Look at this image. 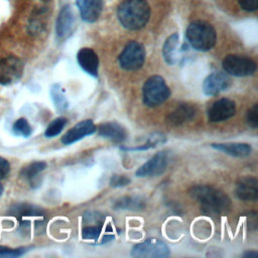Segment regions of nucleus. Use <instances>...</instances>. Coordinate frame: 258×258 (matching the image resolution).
Listing matches in <instances>:
<instances>
[{
  "instance_id": "nucleus-1",
  "label": "nucleus",
  "mask_w": 258,
  "mask_h": 258,
  "mask_svg": "<svg viewBox=\"0 0 258 258\" xmlns=\"http://www.w3.org/2000/svg\"><path fill=\"white\" fill-rule=\"evenodd\" d=\"M189 196L198 202L207 215H222L232 208L230 198L221 189L211 185H195L188 190Z\"/></svg>"
},
{
  "instance_id": "nucleus-2",
  "label": "nucleus",
  "mask_w": 258,
  "mask_h": 258,
  "mask_svg": "<svg viewBox=\"0 0 258 258\" xmlns=\"http://www.w3.org/2000/svg\"><path fill=\"white\" fill-rule=\"evenodd\" d=\"M120 23L127 29L143 27L150 16V7L145 0H124L117 11Z\"/></svg>"
},
{
  "instance_id": "nucleus-3",
  "label": "nucleus",
  "mask_w": 258,
  "mask_h": 258,
  "mask_svg": "<svg viewBox=\"0 0 258 258\" xmlns=\"http://www.w3.org/2000/svg\"><path fill=\"white\" fill-rule=\"evenodd\" d=\"M87 225L82 230V238L95 244L108 243L115 238L114 224L100 213H88L85 217Z\"/></svg>"
},
{
  "instance_id": "nucleus-4",
  "label": "nucleus",
  "mask_w": 258,
  "mask_h": 258,
  "mask_svg": "<svg viewBox=\"0 0 258 258\" xmlns=\"http://www.w3.org/2000/svg\"><path fill=\"white\" fill-rule=\"evenodd\" d=\"M186 39L197 50H210L216 43L217 33L212 24L207 21L197 20L186 28Z\"/></svg>"
},
{
  "instance_id": "nucleus-5",
  "label": "nucleus",
  "mask_w": 258,
  "mask_h": 258,
  "mask_svg": "<svg viewBox=\"0 0 258 258\" xmlns=\"http://www.w3.org/2000/svg\"><path fill=\"white\" fill-rule=\"evenodd\" d=\"M143 103L147 107H157L170 96V90L164 79L160 76L150 77L143 85Z\"/></svg>"
},
{
  "instance_id": "nucleus-6",
  "label": "nucleus",
  "mask_w": 258,
  "mask_h": 258,
  "mask_svg": "<svg viewBox=\"0 0 258 258\" xmlns=\"http://www.w3.org/2000/svg\"><path fill=\"white\" fill-rule=\"evenodd\" d=\"M222 66L226 74L235 77L253 75L257 68L255 60L248 56L239 54H228L224 57Z\"/></svg>"
},
{
  "instance_id": "nucleus-7",
  "label": "nucleus",
  "mask_w": 258,
  "mask_h": 258,
  "mask_svg": "<svg viewBox=\"0 0 258 258\" xmlns=\"http://www.w3.org/2000/svg\"><path fill=\"white\" fill-rule=\"evenodd\" d=\"M145 61V49L137 41H130L119 55V64L126 71H136Z\"/></svg>"
},
{
  "instance_id": "nucleus-8",
  "label": "nucleus",
  "mask_w": 258,
  "mask_h": 258,
  "mask_svg": "<svg viewBox=\"0 0 258 258\" xmlns=\"http://www.w3.org/2000/svg\"><path fill=\"white\" fill-rule=\"evenodd\" d=\"M169 254L170 251L167 245L155 238L136 244L131 249V256L136 258H163Z\"/></svg>"
},
{
  "instance_id": "nucleus-9",
  "label": "nucleus",
  "mask_w": 258,
  "mask_h": 258,
  "mask_svg": "<svg viewBox=\"0 0 258 258\" xmlns=\"http://www.w3.org/2000/svg\"><path fill=\"white\" fill-rule=\"evenodd\" d=\"M23 61L14 56L9 55L0 59V85L8 86L16 83L23 74Z\"/></svg>"
},
{
  "instance_id": "nucleus-10",
  "label": "nucleus",
  "mask_w": 258,
  "mask_h": 258,
  "mask_svg": "<svg viewBox=\"0 0 258 258\" xmlns=\"http://www.w3.org/2000/svg\"><path fill=\"white\" fill-rule=\"evenodd\" d=\"M169 162V154L166 150L157 152L148 161L142 164L136 171V176H157L163 173Z\"/></svg>"
},
{
  "instance_id": "nucleus-11",
  "label": "nucleus",
  "mask_w": 258,
  "mask_h": 258,
  "mask_svg": "<svg viewBox=\"0 0 258 258\" xmlns=\"http://www.w3.org/2000/svg\"><path fill=\"white\" fill-rule=\"evenodd\" d=\"M236 114V105L235 102L223 98L215 103L210 107L208 111V120L212 123L222 122L226 121L227 119H230Z\"/></svg>"
},
{
  "instance_id": "nucleus-12",
  "label": "nucleus",
  "mask_w": 258,
  "mask_h": 258,
  "mask_svg": "<svg viewBox=\"0 0 258 258\" xmlns=\"http://www.w3.org/2000/svg\"><path fill=\"white\" fill-rule=\"evenodd\" d=\"M231 85V79L228 74L223 72H214L210 74L204 81L203 91L207 96H216L226 91Z\"/></svg>"
},
{
  "instance_id": "nucleus-13",
  "label": "nucleus",
  "mask_w": 258,
  "mask_h": 258,
  "mask_svg": "<svg viewBox=\"0 0 258 258\" xmlns=\"http://www.w3.org/2000/svg\"><path fill=\"white\" fill-rule=\"evenodd\" d=\"M236 196L244 202H256L258 200V180L254 176H243L235 188Z\"/></svg>"
},
{
  "instance_id": "nucleus-14",
  "label": "nucleus",
  "mask_w": 258,
  "mask_h": 258,
  "mask_svg": "<svg viewBox=\"0 0 258 258\" xmlns=\"http://www.w3.org/2000/svg\"><path fill=\"white\" fill-rule=\"evenodd\" d=\"M10 214L14 216L20 222V226L25 229H29V225L31 222L30 218L44 219V212L41 209L27 204H20L14 206L10 210Z\"/></svg>"
},
{
  "instance_id": "nucleus-15",
  "label": "nucleus",
  "mask_w": 258,
  "mask_h": 258,
  "mask_svg": "<svg viewBox=\"0 0 258 258\" xmlns=\"http://www.w3.org/2000/svg\"><path fill=\"white\" fill-rule=\"evenodd\" d=\"M96 132V126L93 123L92 120H84L76 124L73 128H71L62 137L61 142L64 145L73 144L81 139H83L85 136L92 135Z\"/></svg>"
},
{
  "instance_id": "nucleus-16",
  "label": "nucleus",
  "mask_w": 258,
  "mask_h": 258,
  "mask_svg": "<svg viewBox=\"0 0 258 258\" xmlns=\"http://www.w3.org/2000/svg\"><path fill=\"white\" fill-rule=\"evenodd\" d=\"M197 115V108L190 104H179L166 116V122L171 126H180L191 121Z\"/></svg>"
},
{
  "instance_id": "nucleus-17",
  "label": "nucleus",
  "mask_w": 258,
  "mask_h": 258,
  "mask_svg": "<svg viewBox=\"0 0 258 258\" xmlns=\"http://www.w3.org/2000/svg\"><path fill=\"white\" fill-rule=\"evenodd\" d=\"M77 58L80 67L87 74L93 77H98L99 58L97 53L92 48H89V47L81 48L77 54Z\"/></svg>"
},
{
  "instance_id": "nucleus-18",
  "label": "nucleus",
  "mask_w": 258,
  "mask_h": 258,
  "mask_svg": "<svg viewBox=\"0 0 258 258\" xmlns=\"http://www.w3.org/2000/svg\"><path fill=\"white\" fill-rule=\"evenodd\" d=\"M96 131H98L100 136L111 139L115 142H121L127 137L126 129L115 121L100 124L98 127H96Z\"/></svg>"
},
{
  "instance_id": "nucleus-19",
  "label": "nucleus",
  "mask_w": 258,
  "mask_h": 258,
  "mask_svg": "<svg viewBox=\"0 0 258 258\" xmlns=\"http://www.w3.org/2000/svg\"><path fill=\"white\" fill-rule=\"evenodd\" d=\"M81 16L86 22H95L102 11V0H77Z\"/></svg>"
},
{
  "instance_id": "nucleus-20",
  "label": "nucleus",
  "mask_w": 258,
  "mask_h": 258,
  "mask_svg": "<svg viewBox=\"0 0 258 258\" xmlns=\"http://www.w3.org/2000/svg\"><path fill=\"white\" fill-rule=\"evenodd\" d=\"M211 146L219 151H222L228 155L235 157H245L248 156L252 147L248 143L242 142H227V143H212Z\"/></svg>"
},
{
  "instance_id": "nucleus-21",
  "label": "nucleus",
  "mask_w": 258,
  "mask_h": 258,
  "mask_svg": "<svg viewBox=\"0 0 258 258\" xmlns=\"http://www.w3.org/2000/svg\"><path fill=\"white\" fill-rule=\"evenodd\" d=\"M73 12L71 10V8L69 6H66L61 9V11L59 12L58 18L56 20V34L59 38H66L73 26V21H74V17H73Z\"/></svg>"
},
{
  "instance_id": "nucleus-22",
  "label": "nucleus",
  "mask_w": 258,
  "mask_h": 258,
  "mask_svg": "<svg viewBox=\"0 0 258 258\" xmlns=\"http://www.w3.org/2000/svg\"><path fill=\"white\" fill-rule=\"evenodd\" d=\"M146 206L145 200L140 196H127L117 200L114 204L116 210H130V211H142Z\"/></svg>"
},
{
  "instance_id": "nucleus-23",
  "label": "nucleus",
  "mask_w": 258,
  "mask_h": 258,
  "mask_svg": "<svg viewBox=\"0 0 258 258\" xmlns=\"http://www.w3.org/2000/svg\"><path fill=\"white\" fill-rule=\"evenodd\" d=\"M178 44V34L173 33L167 39L165 40L162 48V54L165 59V61L172 66L177 61V56H176V48Z\"/></svg>"
},
{
  "instance_id": "nucleus-24",
  "label": "nucleus",
  "mask_w": 258,
  "mask_h": 258,
  "mask_svg": "<svg viewBox=\"0 0 258 258\" xmlns=\"http://www.w3.org/2000/svg\"><path fill=\"white\" fill-rule=\"evenodd\" d=\"M46 163L44 161H34L26 165L25 167L22 168L20 172V176L28 181H32L35 179V177L45 169Z\"/></svg>"
},
{
  "instance_id": "nucleus-25",
  "label": "nucleus",
  "mask_w": 258,
  "mask_h": 258,
  "mask_svg": "<svg viewBox=\"0 0 258 258\" xmlns=\"http://www.w3.org/2000/svg\"><path fill=\"white\" fill-rule=\"evenodd\" d=\"M50 95H51V99L54 103V106L58 111H64L68 109L69 102L67 100V97H66L62 89L60 88V86L58 84H55L51 87Z\"/></svg>"
},
{
  "instance_id": "nucleus-26",
  "label": "nucleus",
  "mask_w": 258,
  "mask_h": 258,
  "mask_svg": "<svg viewBox=\"0 0 258 258\" xmlns=\"http://www.w3.org/2000/svg\"><path fill=\"white\" fill-rule=\"evenodd\" d=\"M165 141V137L162 134H158V133H154L152 136H150L147 140V142L145 144H143L142 146H138V147H120L122 150H126V151H136V150H147L149 148H154L156 147L158 144H162Z\"/></svg>"
},
{
  "instance_id": "nucleus-27",
  "label": "nucleus",
  "mask_w": 258,
  "mask_h": 258,
  "mask_svg": "<svg viewBox=\"0 0 258 258\" xmlns=\"http://www.w3.org/2000/svg\"><path fill=\"white\" fill-rule=\"evenodd\" d=\"M67 123H68V120L64 117H58V118L52 120L45 129V132H44L45 137H47V138L55 137L62 131V129L64 128Z\"/></svg>"
},
{
  "instance_id": "nucleus-28",
  "label": "nucleus",
  "mask_w": 258,
  "mask_h": 258,
  "mask_svg": "<svg viewBox=\"0 0 258 258\" xmlns=\"http://www.w3.org/2000/svg\"><path fill=\"white\" fill-rule=\"evenodd\" d=\"M12 131L15 135L22 137H28L32 133L31 126L25 118L17 119L12 126Z\"/></svg>"
},
{
  "instance_id": "nucleus-29",
  "label": "nucleus",
  "mask_w": 258,
  "mask_h": 258,
  "mask_svg": "<svg viewBox=\"0 0 258 258\" xmlns=\"http://www.w3.org/2000/svg\"><path fill=\"white\" fill-rule=\"evenodd\" d=\"M246 120L250 127L256 129L258 127V105L254 104L246 114Z\"/></svg>"
},
{
  "instance_id": "nucleus-30",
  "label": "nucleus",
  "mask_w": 258,
  "mask_h": 258,
  "mask_svg": "<svg viewBox=\"0 0 258 258\" xmlns=\"http://www.w3.org/2000/svg\"><path fill=\"white\" fill-rule=\"evenodd\" d=\"M130 178L126 175H123V174H114L112 175V177L110 178V181H109V184L112 186V187H122V186H125L127 185L128 183H130Z\"/></svg>"
},
{
  "instance_id": "nucleus-31",
  "label": "nucleus",
  "mask_w": 258,
  "mask_h": 258,
  "mask_svg": "<svg viewBox=\"0 0 258 258\" xmlns=\"http://www.w3.org/2000/svg\"><path fill=\"white\" fill-rule=\"evenodd\" d=\"M26 252V248H18V249H11L8 247H4L0 245V256H13L17 257L22 255Z\"/></svg>"
},
{
  "instance_id": "nucleus-32",
  "label": "nucleus",
  "mask_w": 258,
  "mask_h": 258,
  "mask_svg": "<svg viewBox=\"0 0 258 258\" xmlns=\"http://www.w3.org/2000/svg\"><path fill=\"white\" fill-rule=\"evenodd\" d=\"M239 5L246 11H255L258 8V0H238Z\"/></svg>"
},
{
  "instance_id": "nucleus-33",
  "label": "nucleus",
  "mask_w": 258,
  "mask_h": 258,
  "mask_svg": "<svg viewBox=\"0 0 258 258\" xmlns=\"http://www.w3.org/2000/svg\"><path fill=\"white\" fill-rule=\"evenodd\" d=\"M10 171V164L9 162L0 156V179L5 178Z\"/></svg>"
},
{
  "instance_id": "nucleus-34",
  "label": "nucleus",
  "mask_w": 258,
  "mask_h": 258,
  "mask_svg": "<svg viewBox=\"0 0 258 258\" xmlns=\"http://www.w3.org/2000/svg\"><path fill=\"white\" fill-rule=\"evenodd\" d=\"M243 257H245V258H257L258 253L256 251H247L243 254Z\"/></svg>"
},
{
  "instance_id": "nucleus-35",
  "label": "nucleus",
  "mask_w": 258,
  "mask_h": 258,
  "mask_svg": "<svg viewBox=\"0 0 258 258\" xmlns=\"http://www.w3.org/2000/svg\"><path fill=\"white\" fill-rule=\"evenodd\" d=\"M3 190H4V187H3V185L0 183V197H1L2 194H3Z\"/></svg>"
}]
</instances>
